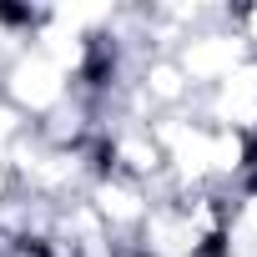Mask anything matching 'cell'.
Returning a JSON list of instances; mask_svg holds the SVG:
<instances>
[{"label":"cell","instance_id":"cell-5","mask_svg":"<svg viewBox=\"0 0 257 257\" xmlns=\"http://www.w3.org/2000/svg\"><path fill=\"white\" fill-rule=\"evenodd\" d=\"M227 26L247 46V56H257V0H252V6H227Z\"/></svg>","mask_w":257,"mask_h":257},{"label":"cell","instance_id":"cell-6","mask_svg":"<svg viewBox=\"0 0 257 257\" xmlns=\"http://www.w3.org/2000/svg\"><path fill=\"white\" fill-rule=\"evenodd\" d=\"M16 197V177H11V167L0 162V202H11Z\"/></svg>","mask_w":257,"mask_h":257},{"label":"cell","instance_id":"cell-1","mask_svg":"<svg viewBox=\"0 0 257 257\" xmlns=\"http://www.w3.org/2000/svg\"><path fill=\"white\" fill-rule=\"evenodd\" d=\"M76 91V81L51 61V56H41L36 46H26V51H16L6 66H0V101H11L26 121H41V116H51L66 96Z\"/></svg>","mask_w":257,"mask_h":257},{"label":"cell","instance_id":"cell-4","mask_svg":"<svg viewBox=\"0 0 257 257\" xmlns=\"http://www.w3.org/2000/svg\"><path fill=\"white\" fill-rule=\"evenodd\" d=\"M137 86H142V96L152 101V111H157V116L192 111V101H197L192 81L182 76V66H177L172 56H147V61H142V71H137Z\"/></svg>","mask_w":257,"mask_h":257},{"label":"cell","instance_id":"cell-3","mask_svg":"<svg viewBox=\"0 0 257 257\" xmlns=\"http://www.w3.org/2000/svg\"><path fill=\"white\" fill-rule=\"evenodd\" d=\"M81 202L96 212V222H101L116 242L137 237V227H142V222H147V212H152V192H147V187H137V182H126V177H116V172L91 177V187H86V197H81Z\"/></svg>","mask_w":257,"mask_h":257},{"label":"cell","instance_id":"cell-2","mask_svg":"<svg viewBox=\"0 0 257 257\" xmlns=\"http://www.w3.org/2000/svg\"><path fill=\"white\" fill-rule=\"evenodd\" d=\"M172 61L182 66V76H187L192 91L202 96V91H217V86L247 61V46L232 36V26H227V16H222L217 26H202V31L182 36L177 51H172Z\"/></svg>","mask_w":257,"mask_h":257}]
</instances>
